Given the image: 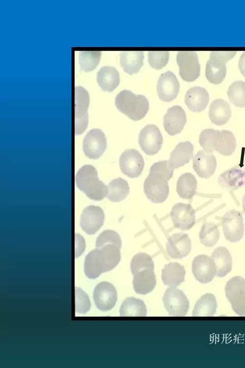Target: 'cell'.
<instances>
[{
	"label": "cell",
	"mask_w": 245,
	"mask_h": 368,
	"mask_svg": "<svg viewBox=\"0 0 245 368\" xmlns=\"http://www.w3.org/2000/svg\"><path fill=\"white\" fill-rule=\"evenodd\" d=\"M96 80L103 90L112 92L119 83V73L113 66H103L97 73Z\"/></svg>",
	"instance_id": "cell-28"
},
{
	"label": "cell",
	"mask_w": 245,
	"mask_h": 368,
	"mask_svg": "<svg viewBox=\"0 0 245 368\" xmlns=\"http://www.w3.org/2000/svg\"><path fill=\"white\" fill-rule=\"evenodd\" d=\"M219 231L216 224L206 222L201 227L199 233L200 242L206 247H211L218 241Z\"/></svg>",
	"instance_id": "cell-37"
},
{
	"label": "cell",
	"mask_w": 245,
	"mask_h": 368,
	"mask_svg": "<svg viewBox=\"0 0 245 368\" xmlns=\"http://www.w3.org/2000/svg\"><path fill=\"white\" fill-rule=\"evenodd\" d=\"M75 179L78 188L91 199L100 201L108 195V187L98 178L97 170L92 165L81 167Z\"/></svg>",
	"instance_id": "cell-2"
},
{
	"label": "cell",
	"mask_w": 245,
	"mask_h": 368,
	"mask_svg": "<svg viewBox=\"0 0 245 368\" xmlns=\"http://www.w3.org/2000/svg\"><path fill=\"white\" fill-rule=\"evenodd\" d=\"M192 272L201 283H209L216 275L215 263L211 257L203 254L198 255L192 262Z\"/></svg>",
	"instance_id": "cell-15"
},
{
	"label": "cell",
	"mask_w": 245,
	"mask_h": 368,
	"mask_svg": "<svg viewBox=\"0 0 245 368\" xmlns=\"http://www.w3.org/2000/svg\"><path fill=\"white\" fill-rule=\"evenodd\" d=\"M244 181L245 171L237 166L226 171L218 178L219 186L228 189L239 188Z\"/></svg>",
	"instance_id": "cell-31"
},
{
	"label": "cell",
	"mask_w": 245,
	"mask_h": 368,
	"mask_svg": "<svg viewBox=\"0 0 245 368\" xmlns=\"http://www.w3.org/2000/svg\"><path fill=\"white\" fill-rule=\"evenodd\" d=\"M211 257L214 261L218 277H225L232 270V259L229 250L224 246H219L214 249Z\"/></svg>",
	"instance_id": "cell-27"
},
{
	"label": "cell",
	"mask_w": 245,
	"mask_h": 368,
	"mask_svg": "<svg viewBox=\"0 0 245 368\" xmlns=\"http://www.w3.org/2000/svg\"><path fill=\"white\" fill-rule=\"evenodd\" d=\"M227 95L229 101L239 107H245V82L237 81L229 86Z\"/></svg>",
	"instance_id": "cell-38"
},
{
	"label": "cell",
	"mask_w": 245,
	"mask_h": 368,
	"mask_svg": "<svg viewBox=\"0 0 245 368\" xmlns=\"http://www.w3.org/2000/svg\"><path fill=\"white\" fill-rule=\"evenodd\" d=\"M209 95L203 87L194 86L190 88L185 96V103L188 109L193 112H200L207 106Z\"/></svg>",
	"instance_id": "cell-23"
},
{
	"label": "cell",
	"mask_w": 245,
	"mask_h": 368,
	"mask_svg": "<svg viewBox=\"0 0 245 368\" xmlns=\"http://www.w3.org/2000/svg\"><path fill=\"white\" fill-rule=\"evenodd\" d=\"M193 149L192 144L189 141L180 142L170 153L168 161L170 166L175 169L188 164L193 157Z\"/></svg>",
	"instance_id": "cell-25"
},
{
	"label": "cell",
	"mask_w": 245,
	"mask_h": 368,
	"mask_svg": "<svg viewBox=\"0 0 245 368\" xmlns=\"http://www.w3.org/2000/svg\"><path fill=\"white\" fill-rule=\"evenodd\" d=\"M231 117L230 104L225 100L217 99L210 104L209 117L211 122L218 126L227 123Z\"/></svg>",
	"instance_id": "cell-26"
},
{
	"label": "cell",
	"mask_w": 245,
	"mask_h": 368,
	"mask_svg": "<svg viewBox=\"0 0 245 368\" xmlns=\"http://www.w3.org/2000/svg\"><path fill=\"white\" fill-rule=\"evenodd\" d=\"M238 66L241 74L245 76V52L240 57Z\"/></svg>",
	"instance_id": "cell-44"
},
{
	"label": "cell",
	"mask_w": 245,
	"mask_h": 368,
	"mask_svg": "<svg viewBox=\"0 0 245 368\" xmlns=\"http://www.w3.org/2000/svg\"><path fill=\"white\" fill-rule=\"evenodd\" d=\"M242 205L243 211L245 213V194L243 195L242 199Z\"/></svg>",
	"instance_id": "cell-45"
},
{
	"label": "cell",
	"mask_w": 245,
	"mask_h": 368,
	"mask_svg": "<svg viewBox=\"0 0 245 368\" xmlns=\"http://www.w3.org/2000/svg\"><path fill=\"white\" fill-rule=\"evenodd\" d=\"M75 134L83 133L88 125L87 109L89 104L88 92L82 87L77 86L75 91Z\"/></svg>",
	"instance_id": "cell-11"
},
{
	"label": "cell",
	"mask_w": 245,
	"mask_h": 368,
	"mask_svg": "<svg viewBox=\"0 0 245 368\" xmlns=\"http://www.w3.org/2000/svg\"><path fill=\"white\" fill-rule=\"evenodd\" d=\"M181 77L187 82L196 80L200 74V64L194 51H179L177 55Z\"/></svg>",
	"instance_id": "cell-10"
},
{
	"label": "cell",
	"mask_w": 245,
	"mask_h": 368,
	"mask_svg": "<svg viewBox=\"0 0 245 368\" xmlns=\"http://www.w3.org/2000/svg\"><path fill=\"white\" fill-rule=\"evenodd\" d=\"M142 51H122L120 54V64L124 71L132 75L138 73L143 65Z\"/></svg>",
	"instance_id": "cell-30"
},
{
	"label": "cell",
	"mask_w": 245,
	"mask_h": 368,
	"mask_svg": "<svg viewBox=\"0 0 245 368\" xmlns=\"http://www.w3.org/2000/svg\"><path fill=\"white\" fill-rule=\"evenodd\" d=\"M115 104L117 108L134 121L143 119L149 109V102L142 95H135L125 89L116 96Z\"/></svg>",
	"instance_id": "cell-3"
},
{
	"label": "cell",
	"mask_w": 245,
	"mask_h": 368,
	"mask_svg": "<svg viewBox=\"0 0 245 368\" xmlns=\"http://www.w3.org/2000/svg\"><path fill=\"white\" fill-rule=\"evenodd\" d=\"M169 56L168 51H150L148 52V62L152 67L159 70L166 65Z\"/></svg>",
	"instance_id": "cell-42"
},
{
	"label": "cell",
	"mask_w": 245,
	"mask_h": 368,
	"mask_svg": "<svg viewBox=\"0 0 245 368\" xmlns=\"http://www.w3.org/2000/svg\"><path fill=\"white\" fill-rule=\"evenodd\" d=\"M180 84L175 75L170 71L163 73L159 77L157 91L159 98L163 101L169 102L177 96Z\"/></svg>",
	"instance_id": "cell-18"
},
{
	"label": "cell",
	"mask_w": 245,
	"mask_h": 368,
	"mask_svg": "<svg viewBox=\"0 0 245 368\" xmlns=\"http://www.w3.org/2000/svg\"><path fill=\"white\" fill-rule=\"evenodd\" d=\"M220 136V131L213 129L203 130L199 135V143L204 150L212 153L217 150Z\"/></svg>",
	"instance_id": "cell-36"
},
{
	"label": "cell",
	"mask_w": 245,
	"mask_h": 368,
	"mask_svg": "<svg viewBox=\"0 0 245 368\" xmlns=\"http://www.w3.org/2000/svg\"><path fill=\"white\" fill-rule=\"evenodd\" d=\"M119 313L121 316H144L146 315V308L142 300L127 297L120 306Z\"/></svg>",
	"instance_id": "cell-35"
},
{
	"label": "cell",
	"mask_w": 245,
	"mask_h": 368,
	"mask_svg": "<svg viewBox=\"0 0 245 368\" xmlns=\"http://www.w3.org/2000/svg\"><path fill=\"white\" fill-rule=\"evenodd\" d=\"M236 51H212L207 62L205 75L211 83L218 84L224 79L228 60L234 57Z\"/></svg>",
	"instance_id": "cell-5"
},
{
	"label": "cell",
	"mask_w": 245,
	"mask_h": 368,
	"mask_svg": "<svg viewBox=\"0 0 245 368\" xmlns=\"http://www.w3.org/2000/svg\"><path fill=\"white\" fill-rule=\"evenodd\" d=\"M84 272L90 279L97 278L102 273L107 272V263L103 251L100 248L91 250L84 261Z\"/></svg>",
	"instance_id": "cell-21"
},
{
	"label": "cell",
	"mask_w": 245,
	"mask_h": 368,
	"mask_svg": "<svg viewBox=\"0 0 245 368\" xmlns=\"http://www.w3.org/2000/svg\"><path fill=\"white\" fill-rule=\"evenodd\" d=\"M122 242L120 236L113 230H106L100 234L96 240V248L101 249L106 259L107 272L112 270L119 263Z\"/></svg>",
	"instance_id": "cell-4"
},
{
	"label": "cell",
	"mask_w": 245,
	"mask_h": 368,
	"mask_svg": "<svg viewBox=\"0 0 245 368\" xmlns=\"http://www.w3.org/2000/svg\"><path fill=\"white\" fill-rule=\"evenodd\" d=\"M217 302L214 295L206 293L196 302L192 312L194 316H210L216 312Z\"/></svg>",
	"instance_id": "cell-33"
},
{
	"label": "cell",
	"mask_w": 245,
	"mask_h": 368,
	"mask_svg": "<svg viewBox=\"0 0 245 368\" xmlns=\"http://www.w3.org/2000/svg\"><path fill=\"white\" fill-rule=\"evenodd\" d=\"M170 217L175 227L184 231L191 228L195 222V212L189 204L179 202L175 204Z\"/></svg>",
	"instance_id": "cell-16"
},
{
	"label": "cell",
	"mask_w": 245,
	"mask_h": 368,
	"mask_svg": "<svg viewBox=\"0 0 245 368\" xmlns=\"http://www.w3.org/2000/svg\"><path fill=\"white\" fill-rule=\"evenodd\" d=\"M154 269L145 268L133 274V286L135 291L140 294L151 292L156 284Z\"/></svg>",
	"instance_id": "cell-24"
},
{
	"label": "cell",
	"mask_w": 245,
	"mask_h": 368,
	"mask_svg": "<svg viewBox=\"0 0 245 368\" xmlns=\"http://www.w3.org/2000/svg\"><path fill=\"white\" fill-rule=\"evenodd\" d=\"M185 274L184 266L177 262H170L162 270L161 278L164 285L177 287L184 281Z\"/></svg>",
	"instance_id": "cell-29"
},
{
	"label": "cell",
	"mask_w": 245,
	"mask_h": 368,
	"mask_svg": "<svg viewBox=\"0 0 245 368\" xmlns=\"http://www.w3.org/2000/svg\"><path fill=\"white\" fill-rule=\"evenodd\" d=\"M162 301L166 310L172 316H185L189 308L187 297L176 287L170 286L166 290Z\"/></svg>",
	"instance_id": "cell-8"
},
{
	"label": "cell",
	"mask_w": 245,
	"mask_h": 368,
	"mask_svg": "<svg viewBox=\"0 0 245 368\" xmlns=\"http://www.w3.org/2000/svg\"><path fill=\"white\" fill-rule=\"evenodd\" d=\"M76 310L85 314L90 308V302L87 294L79 288L76 287Z\"/></svg>",
	"instance_id": "cell-43"
},
{
	"label": "cell",
	"mask_w": 245,
	"mask_h": 368,
	"mask_svg": "<svg viewBox=\"0 0 245 368\" xmlns=\"http://www.w3.org/2000/svg\"><path fill=\"white\" fill-rule=\"evenodd\" d=\"M105 214L101 208L89 205L83 210L80 219L82 229L88 235L95 234L103 225Z\"/></svg>",
	"instance_id": "cell-17"
},
{
	"label": "cell",
	"mask_w": 245,
	"mask_h": 368,
	"mask_svg": "<svg viewBox=\"0 0 245 368\" xmlns=\"http://www.w3.org/2000/svg\"><path fill=\"white\" fill-rule=\"evenodd\" d=\"M192 166L201 178H208L215 172L217 162L214 155L204 150L199 151L192 159Z\"/></svg>",
	"instance_id": "cell-22"
},
{
	"label": "cell",
	"mask_w": 245,
	"mask_h": 368,
	"mask_svg": "<svg viewBox=\"0 0 245 368\" xmlns=\"http://www.w3.org/2000/svg\"><path fill=\"white\" fill-rule=\"evenodd\" d=\"M93 297L97 309L103 311H109L114 307L116 303V290L109 282H102L95 286Z\"/></svg>",
	"instance_id": "cell-14"
},
{
	"label": "cell",
	"mask_w": 245,
	"mask_h": 368,
	"mask_svg": "<svg viewBox=\"0 0 245 368\" xmlns=\"http://www.w3.org/2000/svg\"><path fill=\"white\" fill-rule=\"evenodd\" d=\"M184 110L180 106L175 105L168 108L163 117V126L170 135H175L181 132L186 123Z\"/></svg>",
	"instance_id": "cell-20"
},
{
	"label": "cell",
	"mask_w": 245,
	"mask_h": 368,
	"mask_svg": "<svg viewBox=\"0 0 245 368\" xmlns=\"http://www.w3.org/2000/svg\"><path fill=\"white\" fill-rule=\"evenodd\" d=\"M191 249V242L187 234L176 233L170 236L166 245L168 255L173 259L186 257Z\"/></svg>",
	"instance_id": "cell-19"
},
{
	"label": "cell",
	"mask_w": 245,
	"mask_h": 368,
	"mask_svg": "<svg viewBox=\"0 0 245 368\" xmlns=\"http://www.w3.org/2000/svg\"><path fill=\"white\" fill-rule=\"evenodd\" d=\"M145 268L154 269V263L151 257L144 252L136 254L131 262V271L132 274Z\"/></svg>",
	"instance_id": "cell-41"
},
{
	"label": "cell",
	"mask_w": 245,
	"mask_h": 368,
	"mask_svg": "<svg viewBox=\"0 0 245 368\" xmlns=\"http://www.w3.org/2000/svg\"><path fill=\"white\" fill-rule=\"evenodd\" d=\"M163 137L159 128L149 124L144 127L138 135V143L142 150L148 155L157 154L162 147Z\"/></svg>",
	"instance_id": "cell-9"
},
{
	"label": "cell",
	"mask_w": 245,
	"mask_h": 368,
	"mask_svg": "<svg viewBox=\"0 0 245 368\" xmlns=\"http://www.w3.org/2000/svg\"><path fill=\"white\" fill-rule=\"evenodd\" d=\"M83 151L85 154L91 159H97L107 148L106 137L100 129H93L89 131L83 140Z\"/></svg>",
	"instance_id": "cell-13"
},
{
	"label": "cell",
	"mask_w": 245,
	"mask_h": 368,
	"mask_svg": "<svg viewBox=\"0 0 245 368\" xmlns=\"http://www.w3.org/2000/svg\"><path fill=\"white\" fill-rule=\"evenodd\" d=\"M101 56L100 51L80 52L79 61L81 69L86 72L92 71L99 63Z\"/></svg>",
	"instance_id": "cell-39"
},
{
	"label": "cell",
	"mask_w": 245,
	"mask_h": 368,
	"mask_svg": "<svg viewBox=\"0 0 245 368\" xmlns=\"http://www.w3.org/2000/svg\"><path fill=\"white\" fill-rule=\"evenodd\" d=\"M108 187L107 198L111 201L118 202L125 199L129 195L130 188L128 182L117 178L111 181Z\"/></svg>",
	"instance_id": "cell-34"
},
{
	"label": "cell",
	"mask_w": 245,
	"mask_h": 368,
	"mask_svg": "<svg viewBox=\"0 0 245 368\" xmlns=\"http://www.w3.org/2000/svg\"><path fill=\"white\" fill-rule=\"evenodd\" d=\"M119 164L122 173L131 178L138 177L144 167L142 156L134 149L124 151L119 157Z\"/></svg>",
	"instance_id": "cell-12"
},
{
	"label": "cell",
	"mask_w": 245,
	"mask_h": 368,
	"mask_svg": "<svg viewBox=\"0 0 245 368\" xmlns=\"http://www.w3.org/2000/svg\"><path fill=\"white\" fill-rule=\"evenodd\" d=\"M236 148V141L233 133L229 130H222L217 152L224 156L233 154Z\"/></svg>",
	"instance_id": "cell-40"
},
{
	"label": "cell",
	"mask_w": 245,
	"mask_h": 368,
	"mask_svg": "<svg viewBox=\"0 0 245 368\" xmlns=\"http://www.w3.org/2000/svg\"><path fill=\"white\" fill-rule=\"evenodd\" d=\"M174 170L167 160L155 163L151 167L143 184L144 192L150 201L160 203L166 199L169 193L168 182L173 177Z\"/></svg>",
	"instance_id": "cell-1"
},
{
	"label": "cell",
	"mask_w": 245,
	"mask_h": 368,
	"mask_svg": "<svg viewBox=\"0 0 245 368\" xmlns=\"http://www.w3.org/2000/svg\"><path fill=\"white\" fill-rule=\"evenodd\" d=\"M222 225L225 238L231 242H237L243 236L244 225L240 212L232 209L222 217Z\"/></svg>",
	"instance_id": "cell-7"
},
{
	"label": "cell",
	"mask_w": 245,
	"mask_h": 368,
	"mask_svg": "<svg viewBox=\"0 0 245 368\" xmlns=\"http://www.w3.org/2000/svg\"><path fill=\"white\" fill-rule=\"evenodd\" d=\"M225 294L233 311L245 316V279L240 276L231 278L225 287Z\"/></svg>",
	"instance_id": "cell-6"
},
{
	"label": "cell",
	"mask_w": 245,
	"mask_h": 368,
	"mask_svg": "<svg viewBox=\"0 0 245 368\" xmlns=\"http://www.w3.org/2000/svg\"><path fill=\"white\" fill-rule=\"evenodd\" d=\"M176 188L180 197L190 199L197 193L198 189L197 179L191 173H185L179 178Z\"/></svg>",
	"instance_id": "cell-32"
}]
</instances>
